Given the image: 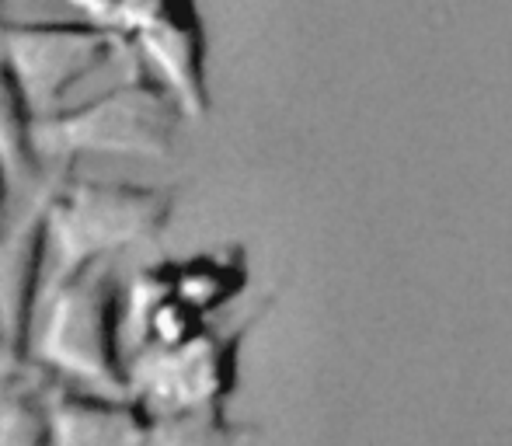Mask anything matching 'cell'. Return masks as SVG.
<instances>
[{
  "instance_id": "6da1fadb",
  "label": "cell",
  "mask_w": 512,
  "mask_h": 446,
  "mask_svg": "<svg viewBox=\"0 0 512 446\" xmlns=\"http://www.w3.org/2000/svg\"><path fill=\"white\" fill-rule=\"evenodd\" d=\"M122 325L126 290L115 272V258H102L49 286L28 359L60 384L133 398V370L122 356Z\"/></svg>"
},
{
  "instance_id": "7a4b0ae2",
  "label": "cell",
  "mask_w": 512,
  "mask_h": 446,
  "mask_svg": "<svg viewBox=\"0 0 512 446\" xmlns=\"http://www.w3.org/2000/svg\"><path fill=\"white\" fill-rule=\"evenodd\" d=\"M42 203L49 223V286L74 269L157 241L175 206L168 189L70 175H63Z\"/></svg>"
},
{
  "instance_id": "3957f363",
  "label": "cell",
  "mask_w": 512,
  "mask_h": 446,
  "mask_svg": "<svg viewBox=\"0 0 512 446\" xmlns=\"http://www.w3.org/2000/svg\"><path fill=\"white\" fill-rule=\"evenodd\" d=\"M182 119L175 98L154 81L136 77L105 95L35 119L39 157H140L161 161L175 150V122Z\"/></svg>"
},
{
  "instance_id": "277c9868",
  "label": "cell",
  "mask_w": 512,
  "mask_h": 446,
  "mask_svg": "<svg viewBox=\"0 0 512 446\" xmlns=\"http://www.w3.org/2000/svg\"><path fill=\"white\" fill-rule=\"evenodd\" d=\"M115 35L140 53L182 119H206V32L196 0H122Z\"/></svg>"
},
{
  "instance_id": "5b68a950",
  "label": "cell",
  "mask_w": 512,
  "mask_h": 446,
  "mask_svg": "<svg viewBox=\"0 0 512 446\" xmlns=\"http://www.w3.org/2000/svg\"><path fill=\"white\" fill-rule=\"evenodd\" d=\"M7 56L35 119L60 112L63 98L105 67L122 46L112 28L95 21H7Z\"/></svg>"
},
{
  "instance_id": "8992f818",
  "label": "cell",
  "mask_w": 512,
  "mask_h": 446,
  "mask_svg": "<svg viewBox=\"0 0 512 446\" xmlns=\"http://www.w3.org/2000/svg\"><path fill=\"white\" fill-rule=\"evenodd\" d=\"M49 290V223L46 203L0 230V325L14 359L28 363L39 311Z\"/></svg>"
},
{
  "instance_id": "52a82bcc",
  "label": "cell",
  "mask_w": 512,
  "mask_h": 446,
  "mask_svg": "<svg viewBox=\"0 0 512 446\" xmlns=\"http://www.w3.org/2000/svg\"><path fill=\"white\" fill-rule=\"evenodd\" d=\"M56 446H147L150 412L140 398L81 391L53 380Z\"/></svg>"
},
{
  "instance_id": "ba28073f",
  "label": "cell",
  "mask_w": 512,
  "mask_h": 446,
  "mask_svg": "<svg viewBox=\"0 0 512 446\" xmlns=\"http://www.w3.org/2000/svg\"><path fill=\"white\" fill-rule=\"evenodd\" d=\"M0 446H56L53 377L32 359L0 373Z\"/></svg>"
},
{
  "instance_id": "9c48e42d",
  "label": "cell",
  "mask_w": 512,
  "mask_h": 446,
  "mask_svg": "<svg viewBox=\"0 0 512 446\" xmlns=\"http://www.w3.org/2000/svg\"><path fill=\"white\" fill-rule=\"evenodd\" d=\"M4 25L7 14L0 0V161L18 189V185H35L42 178V157L35 147V112L7 56Z\"/></svg>"
},
{
  "instance_id": "30bf717a",
  "label": "cell",
  "mask_w": 512,
  "mask_h": 446,
  "mask_svg": "<svg viewBox=\"0 0 512 446\" xmlns=\"http://www.w3.org/2000/svg\"><path fill=\"white\" fill-rule=\"evenodd\" d=\"M237 283H241V269L223 255H196L185 262H171V293L203 314L230 300Z\"/></svg>"
},
{
  "instance_id": "8fae6325",
  "label": "cell",
  "mask_w": 512,
  "mask_h": 446,
  "mask_svg": "<svg viewBox=\"0 0 512 446\" xmlns=\"http://www.w3.org/2000/svg\"><path fill=\"white\" fill-rule=\"evenodd\" d=\"M147 446H227L216 405L150 415Z\"/></svg>"
},
{
  "instance_id": "7c38bea8",
  "label": "cell",
  "mask_w": 512,
  "mask_h": 446,
  "mask_svg": "<svg viewBox=\"0 0 512 446\" xmlns=\"http://www.w3.org/2000/svg\"><path fill=\"white\" fill-rule=\"evenodd\" d=\"M70 11H77L84 21H95L102 28H112L115 32V21H119L122 11V0H63Z\"/></svg>"
},
{
  "instance_id": "4fadbf2b",
  "label": "cell",
  "mask_w": 512,
  "mask_h": 446,
  "mask_svg": "<svg viewBox=\"0 0 512 446\" xmlns=\"http://www.w3.org/2000/svg\"><path fill=\"white\" fill-rule=\"evenodd\" d=\"M11 189H14V182H11V175H7L4 161H0V230L11 223Z\"/></svg>"
},
{
  "instance_id": "5bb4252c",
  "label": "cell",
  "mask_w": 512,
  "mask_h": 446,
  "mask_svg": "<svg viewBox=\"0 0 512 446\" xmlns=\"http://www.w3.org/2000/svg\"><path fill=\"white\" fill-rule=\"evenodd\" d=\"M11 366H18V359H14L11 345H7V335H4V325H0V373L11 370Z\"/></svg>"
}]
</instances>
